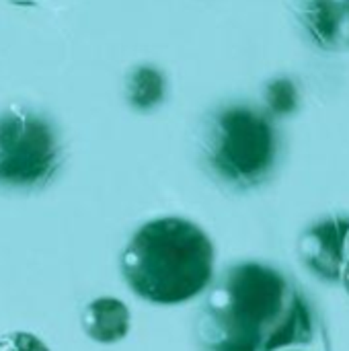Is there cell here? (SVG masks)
I'll return each instance as SVG.
<instances>
[{
  "label": "cell",
  "mask_w": 349,
  "mask_h": 351,
  "mask_svg": "<svg viewBox=\"0 0 349 351\" xmlns=\"http://www.w3.org/2000/svg\"><path fill=\"white\" fill-rule=\"evenodd\" d=\"M315 331V313L302 290L259 261L228 267L197 319L206 351H284L311 343Z\"/></svg>",
  "instance_id": "6da1fadb"
},
{
  "label": "cell",
  "mask_w": 349,
  "mask_h": 351,
  "mask_svg": "<svg viewBox=\"0 0 349 351\" xmlns=\"http://www.w3.org/2000/svg\"><path fill=\"white\" fill-rule=\"evenodd\" d=\"M210 237L185 218H156L136 230L119 265L130 290L152 304H181L200 296L214 278Z\"/></svg>",
  "instance_id": "7a4b0ae2"
},
{
  "label": "cell",
  "mask_w": 349,
  "mask_h": 351,
  "mask_svg": "<svg viewBox=\"0 0 349 351\" xmlns=\"http://www.w3.org/2000/svg\"><path fill=\"white\" fill-rule=\"evenodd\" d=\"M204 156L222 181L234 187L259 185L276 165V130L249 107H228L208 128Z\"/></svg>",
  "instance_id": "3957f363"
},
{
  "label": "cell",
  "mask_w": 349,
  "mask_h": 351,
  "mask_svg": "<svg viewBox=\"0 0 349 351\" xmlns=\"http://www.w3.org/2000/svg\"><path fill=\"white\" fill-rule=\"evenodd\" d=\"M58 165L60 144L49 121L19 107L0 113V187H37Z\"/></svg>",
  "instance_id": "277c9868"
},
{
  "label": "cell",
  "mask_w": 349,
  "mask_h": 351,
  "mask_svg": "<svg viewBox=\"0 0 349 351\" xmlns=\"http://www.w3.org/2000/svg\"><path fill=\"white\" fill-rule=\"evenodd\" d=\"M348 230L349 216H331L309 226L298 239V255L317 278L325 282H341Z\"/></svg>",
  "instance_id": "5b68a950"
},
{
  "label": "cell",
  "mask_w": 349,
  "mask_h": 351,
  "mask_svg": "<svg viewBox=\"0 0 349 351\" xmlns=\"http://www.w3.org/2000/svg\"><path fill=\"white\" fill-rule=\"evenodd\" d=\"M82 329L97 343H117L130 333V308L117 298H97L82 313Z\"/></svg>",
  "instance_id": "8992f818"
},
{
  "label": "cell",
  "mask_w": 349,
  "mask_h": 351,
  "mask_svg": "<svg viewBox=\"0 0 349 351\" xmlns=\"http://www.w3.org/2000/svg\"><path fill=\"white\" fill-rule=\"evenodd\" d=\"M304 21L313 37L323 47H331L341 25V8L335 0H311L304 12Z\"/></svg>",
  "instance_id": "52a82bcc"
},
{
  "label": "cell",
  "mask_w": 349,
  "mask_h": 351,
  "mask_svg": "<svg viewBox=\"0 0 349 351\" xmlns=\"http://www.w3.org/2000/svg\"><path fill=\"white\" fill-rule=\"evenodd\" d=\"M128 99L136 109H152L165 99V78L156 68L140 66L130 74Z\"/></svg>",
  "instance_id": "ba28073f"
},
{
  "label": "cell",
  "mask_w": 349,
  "mask_h": 351,
  "mask_svg": "<svg viewBox=\"0 0 349 351\" xmlns=\"http://www.w3.org/2000/svg\"><path fill=\"white\" fill-rule=\"evenodd\" d=\"M265 99H267V105H269V109L274 113L288 115L298 105V90L294 86V82H290L288 78H280V80H274L267 86Z\"/></svg>",
  "instance_id": "9c48e42d"
},
{
  "label": "cell",
  "mask_w": 349,
  "mask_h": 351,
  "mask_svg": "<svg viewBox=\"0 0 349 351\" xmlns=\"http://www.w3.org/2000/svg\"><path fill=\"white\" fill-rule=\"evenodd\" d=\"M0 351H49V348L33 333L12 331L0 337Z\"/></svg>",
  "instance_id": "30bf717a"
},
{
  "label": "cell",
  "mask_w": 349,
  "mask_h": 351,
  "mask_svg": "<svg viewBox=\"0 0 349 351\" xmlns=\"http://www.w3.org/2000/svg\"><path fill=\"white\" fill-rule=\"evenodd\" d=\"M341 284H344L346 292L349 294V265H344V271H341Z\"/></svg>",
  "instance_id": "8fae6325"
},
{
  "label": "cell",
  "mask_w": 349,
  "mask_h": 351,
  "mask_svg": "<svg viewBox=\"0 0 349 351\" xmlns=\"http://www.w3.org/2000/svg\"><path fill=\"white\" fill-rule=\"evenodd\" d=\"M344 259H346L344 265H349V230L348 234H346V243H344Z\"/></svg>",
  "instance_id": "7c38bea8"
},
{
  "label": "cell",
  "mask_w": 349,
  "mask_h": 351,
  "mask_svg": "<svg viewBox=\"0 0 349 351\" xmlns=\"http://www.w3.org/2000/svg\"><path fill=\"white\" fill-rule=\"evenodd\" d=\"M284 351H302V350H284Z\"/></svg>",
  "instance_id": "4fadbf2b"
}]
</instances>
